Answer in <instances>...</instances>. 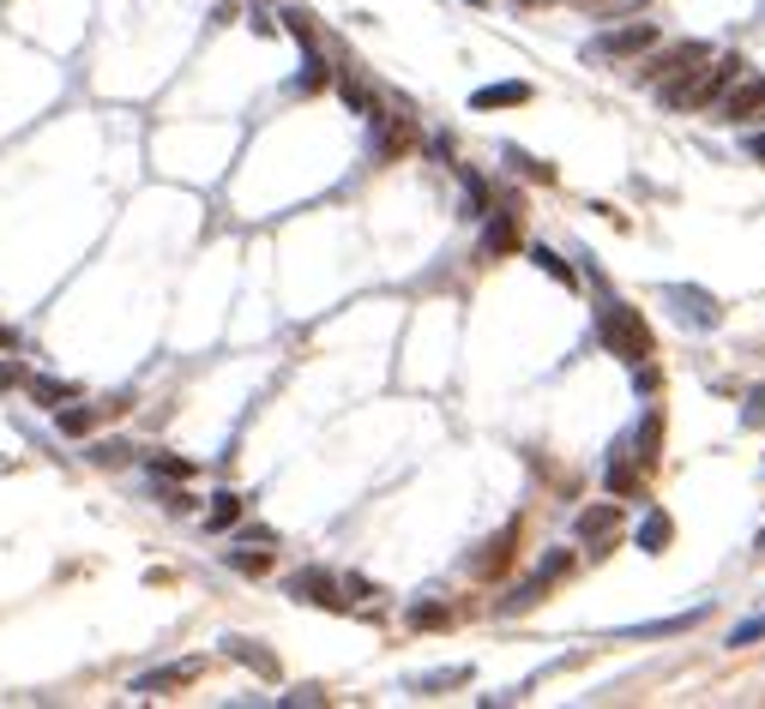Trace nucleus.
Returning a JSON list of instances; mask_svg holds the SVG:
<instances>
[{
  "label": "nucleus",
  "mask_w": 765,
  "mask_h": 709,
  "mask_svg": "<svg viewBox=\"0 0 765 709\" xmlns=\"http://www.w3.org/2000/svg\"><path fill=\"white\" fill-rule=\"evenodd\" d=\"M241 511H248V499L241 494H211V511H206V530H236Z\"/></svg>",
  "instance_id": "obj_19"
},
{
  "label": "nucleus",
  "mask_w": 765,
  "mask_h": 709,
  "mask_svg": "<svg viewBox=\"0 0 765 709\" xmlns=\"http://www.w3.org/2000/svg\"><path fill=\"white\" fill-rule=\"evenodd\" d=\"M7 350H19V331H7V325H0V355H7Z\"/></svg>",
  "instance_id": "obj_35"
},
{
  "label": "nucleus",
  "mask_w": 765,
  "mask_h": 709,
  "mask_svg": "<svg viewBox=\"0 0 765 709\" xmlns=\"http://www.w3.org/2000/svg\"><path fill=\"white\" fill-rule=\"evenodd\" d=\"M199 674H206V662H199V655H187V662H170V667H151V674L133 679V698H170V691L194 686Z\"/></svg>",
  "instance_id": "obj_5"
},
{
  "label": "nucleus",
  "mask_w": 765,
  "mask_h": 709,
  "mask_svg": "<svg viewBox=\"0 0 765 709\" xmlns=\"http://www.w3.org/2000/svg\"><path fill=\"white\" fill-rule=\"evenodd\" d=\"M669 535H675V523H669V511H645V523H640V535H633V541H640V553H663V547H669Z\"/></svg>",
  "instance_id": "obj_17"
},
{
  "label": "nucleus",
  "mask_w": 765,
  "mask_h": 709,
  "mask_svg": "<svg viewBox=\"0 0 765 709\" xmlns=\"http://www.w3.org/2000/svg\"><path fill=\"white\" fill-rule=\"evenodd\" d=\"M754 547H759V553H765V530H759V541H754Z\"/></svg>",
  "instance_id": "obj_37"
},
{
  "label": "nucleus",
  "mask_w": 765,
  "mask_h": 709,
  "mask_svg": "<svg viewBox=\"0 0 765 709\" xmlns=\"http://www.w3.org/2000/svg\"><path fill=\"white\" fill-rule=\"evenodd\" d=\"M284 31H289V36H296V43H302V48H308V43H314V24H308V12H302V7H289V12H284Z\"/></svg>",
  "instance_id": "obj_29"
},
{
  "label": "nucleus",
  "mask_w": 765,
  "mask_h": 709,
  "mask_svg": "<svg viewBox=\"0 0 765 709\" xmlns=\"http://www.w3.org/2000/svg\"><path fill=\"white\" fill-rule=\"evenodd\" d=\"M615 523H621L615 506H584L579 511V535L584 541H609V535H615Z\"/></svg>",
  "instance_id": "obj_18"
},
{
  "label": "nucleus",
  "mask_w": 765,
  "mask_h": 709,
  "mask_svg": "<svg viewBox=\"0 0 765 709\" xmlns=\"http://www.w3.org/2000/svg\"><path fill=\"white\" fill-rule=\"evenodd\" d=\"M465 679H470V667H440V674L411 679V691H416V698H440L446 686H465Z\"/></svg>",
  "instance_id": "obj_20"
},
{
  "label": "nucleus",
  "mask_w": 765,
  "mask_h": 709,
  "mask_svg": "<svg viewBox=\"0 0 765 709\" xmlns=\"http://www.w3.org/2000/svg\"><path fill=\"white\" fill-rule=\"evenodd\" d=\"M229 572H241V577H265L272 572V553H229Z\"/></svg>",
  "instance_id": "obj_26"
},
{
  "label": "nucleus",
  "mask_w": 765,
  "mask_h": 709,
  "mask_svg": "<svg viewBox=\"0 0 765 709\" xmlns=\"http://www.w3.org/2000/svg\"><path fill=\"white\" fill-rule=\"evenodd\" d=\"M24 373H31V367H24V361H12V350H7V355H0V391L24 385Z\"/></svg>",
  "instance_id": "obj_32"
},
{
  "label": "nucleus",
  "mask_w": 765,
  "mask_h": 709,
  "mask_svg": "<svg viewBox=\"0 0 765 709\" xmlns=\"http://www.w3.org/2000/svg\"><path fill=\"white\" fill-rule=\"evenodd\" d=\"M706 55H711L706 43H675L669 55H657L652 67H645V79L657 85V79H669V73H693V67H706Z\"/></svg>",
  "instance_id": "obj_9"
},
{
  "label": "nucleus",
  "mask_w": 765,
  "mask_h": 709,
  "mask_svg": "<svg viewBox=\"0 0 765 709\" xmlns=\"http://www.w3.org/2000/svg\"><path fill=\"white\" fill-rule=\"evenodd\" d=\"M458 180H465V217H489V180L477 169H458Z\"/></svg>",
  "instance_id": "obj_23"
},
{
  "label": "nucleus",
  "mask_w": 765,
  "mask_h": 709,
  "mask_svg": "<svg viewBox=\"0 0 765 709\" xmlns=\"http://www.w3.org/2000/svg\"><path fill=\"white\" fill-rule=\"evenodd\" d=\"M513 541H518V523H506V530L494 535V541H482V553L470 560V572H477V577H494V572H506V565H513Z\"/></svg>",
  "instance_id": "obj_10"
},
{
  "label": "nucleus",
  "mask_w": 765,
  "mask_h": 709,
  "mask_svg": "<svg viewBox=\"0 0 765 709\" xmlns=\"http://www.w3.org/2000/svg\"><path fill=\"white\" fill-rule=\"evenodd\" d=\"M765 638V613H754V620H742L730 631V650H747V643H759Z\"/></svg>",
  "instance_id": "obj_28"
},
{
  "label": "nucleus",
  "mask_w": 765,
  "mask_h": 709,
  "mask_svg": "<svg viewBox=\"0 0 765 709\" xmlns=\"http://www.w3.org/2000/svg\"><path fill=\"white\" fill-rule=\"evenodd\" d=\"M284 704H326V691H320V686H302V691H289Z\"/></svg>",
  "instance_id": "obj_34"
},
{
  "label": "nucleus",
  "mask_w": 765,
  "mask_h": 709,
  "mask_svg": "<svg viewBox=\"0 0 765 709\" xmlns=\"http://www.w3.org/2000/svg\"><path fill=\"white\" fill-rule=\"evenodd\" d=\"M91 463H103V469H121V463H133V445H127V440H97V445H91Z\"/></svg>",
  "instance_id": "obj_25"
},
{
  "label": "nucleus",
  "mask_w": 765,
  "mask_h": 709,
  "mask_svg": "<svg viewBox=\"0 0 765 709\" xmlns=\"http://www.w3.org/2000/svg\"><path fill=\"white\" fill-rule=\"evenodd\" d=\"M289 596H296V601H308V608H331V613L343 608L338 577L320 572V565H308V572H296V577H289Z\"/></svg>",
  "instance_id": "obj_6"
},
{
  "label": "nucleus",
  "mask_w": 765,
  "mask_h": 709,
  "mask_svg": "<svg viewBox=\"0 0 765 709\" xmlns=\"http://www.w3.org/2000/svg\"><path fill=\"white\" fill-rule=\"evenodd\" d=\"M404 145H411V121H398V126L380 133V157H392V151H404Z\"/></svg>",
  "instance_id": "obj_31"
},
{
  "label": "nucleus",
  "mask_w": 765,
  "mask_h": 709,
  "mask_svg": "<svg viewBox=\"0 0 765 709\" xmlns=\"http://www.w3.org/2000/svg\"><path fill=\"white\" fill-rule=\"evenodd\" d=\"M742 428H765V385L747 391V409H742Z\"/></svg>",
  "instance_id": "obj_30"
},
{
  "label": "nucleus",
  "mask_w": 765,
  "mask_h": 709,
  "mask_svg": "<svg viewBox=\"0 0 765 709\" xmlns=\"http://www.w3.org/2000/svg\"><path fill=\"white\" fill-rule=\"evenodd\" d=\"M597 343L615 361H627V367H652V355H657V337H652V325H645V313L627 301L597 307Z\"/></svg>",
  "instance_id": "obj_1"
},
{
  "label": "nucleus",
  "mask_w": 765,
  "mask_h": 709,
  "mask_svg": "<svg viewBox=\"0 0 765 709\" xmlns=\"http://www.w3.org/2000/svg\"><path fill=\"white\" fill-rule=\"evenodd\" d=\"M742 73H747V60H742V55H723L718 67H699V73H693V85H687V109H706V102H718L723 90L742 79Z\"/></svg>",
  "instance_id": "obj_4"
},
{
  "label": "nucleus",
  "mask_w": 765,
  "mask_h": 709,
  "mask_svg": "<svg viewBox=\"0 0 765 709\" xmlns=\"http://www.w3.org/2000/svg\"><path fill=\"white\" fill-rule=\"evenodd\" d=\"M747 151H754V157L765 163V133H754V139H747Z\"/></svg>",
  "instance_id": "obj_36"
},
{
  "label": "nucleus",
  "mask_w": 765,
  "mask_h": 709,
  "mask_svg": "<svg viewBox=\"0 0 765 709\" xmlns=\"http://www.w3.org/2000/svg\"><path fill=\"white\" fill-rule=\"evenodd\" d=\"M518 247V211H494L482 223V253H513Z\"/></svg>",
  "instance_id": "obj_15"
},
{
  "label": "nucleus",
  "mask_w": 765,
  "mask_h": 709,
  "mask_svg": "<svg viewBox=\"0 0 765 709\" xmlns=\"http://www.w3.org/2000/svg\"><path fill=\"white\" fill-rule=\"evenodd\" d=\"M663 295L675 301V319H681V325H693V331H718V325H723V307H718V295L693 289V283H669Z\"/></svg>",
  "instance_id": "obj_2"
},
{
  "label": "nucleus",
  "mask_w": 765,
  "mask_h": 709,
  "mask_svg": "<svg viewBox=\"0 0 765 709\" xmlns=\"http://www.w3.org/2000/svg\"><path fill=\"white\" fill-rule=\"evenodd\" d=\"M518 102H531V85L525 79H506V85H482L477 97H470V109H518Z\"/></svg>",
  "instance_id": "obj_13"
},
{
  "label": "nucleus",
  "mask_w": 765,
  "mask_h": 709,
  "mask_svg": "<svg viewBox=\"0 0 765 709\" xmlns=\"http://www.w3.org/2000/svg\"><path fill=\"white\" fill-rule=\"evenodd\" d=\"M331 85V67H326V60H320V48H302V79H296V90H326Z\"/></svg>",
  "instance_id": "obj_22"
},
{
  "label": "nucleus",
  "mask_w": 765,
  "mask_h": 709,
  "mask_svg": "<svg viewBox=\"0 0 765 709\" xmlns=\"http://www.w3.org/2000/svg\"><path fill=\"white\" fill-rule=\"evenodd\" d=\"M567 572H572V553H548L537 572H531L525 584H518L513 596L501 601V613H525V608H537V601L548 596V584H555V577H567Z\"/></svg>",
  "instance_id": "obj_3"
},
{
  "label": "nucleus",
  "mask_w": 765,
  "mask_h": 709,
  "mask_svg": "<svg viewBox=\"0 0 765 709\" xmlns=\"http://www.w3.org/2000/svg\"><path fill=\"white\" fill-rule=\"evenodd\" d=\"M446 620H452V613H446L440 601H416V608H411V625H416V631H440Z\"/></svg>",
  "instance_id": "obj_27"
},
{
  "label": "nucleus",
  "mask_w": 765,
  "mask_h": 709,
  "mask_svg": "<svg viewBox=\"0 0 765 709\" xmlns=\"http://www.w3.org/2000/svg\"><path fill=\"white\" fill-rule=\"evenodd\" d=\"M657 43V24H621V31H603L584 55H645Z\"/></svg>",
  "instance_id": "obj_7"
},
{
  "label": "nucleus",
  "mask_w": 765,
  "mask_h": 709,
  "mask_svg": "<svg viewBox=\"0 0 765 709\" xmlns=\"http://www.w3.org/2000/svg\"><path fill=\"white\" fill-rule=\"evenodd\" d=\"M97 416H103L97 403H85V409H79V397H73V403H61L55 428L67 433V440H91V433H97Z\"/></svg>",
  "instance_id": "obj_16"
},
{
  "label": "nucleus",
  "mask_w": 765,
  "mask_h": 709,
  "mask_svg": "<svg viewBox=\"0 0 765 709\" xmlns=\"http://www.w3.org/2000/svg\"><path fill=\"white\" fill-rule=\"evenodd\" d=\"M24 397L43 403V409H61V403L79 397V385H73V379H48V373H24Z\"/></svg>",
  "instance_id": "obj_11"
},
{
  "label": "nucleus",
  "mask_w": 765,
  "mask_h": 709,
  "mask_svg": "<svg viewBox=\"0 0 765 709\" xmlns=\"http://www.w3.org/2000/svg\"><path fill=\"white\" fill-rule=\"evenodd\" d=\"M151 475H163V481H194V463L187 457H175V451H151Z\"/></svg>",
  "instance_id": "obj_24"
},
{
  "label": "nucleus",
  "mask_w": 765,
  "mask_h": 709,
  "mask_svg": "<svg viewBox=\"0 0 765 709\" xmlns=\"http://www.w3.org/2000/svg\"><path fill=\"white\" fill-rule=\"evenodd\" d=\"M711 608H687V613H669V620H645V625H627L621 638H675V631H693Z\"/></svg>",
  "instance_id": "obj_14"
},
{
  "label": "nucleus",
  "mask_w": 765,
  "mask_h": 709,
  "mask_svg": "<svg viewBox=\"0 0 765 709\" xmlns=\"http://www.w3.org/2000/svg\"><path fill=\"white\" fill-rule=\"evenodd\" d=\"M506 157L518 163V175H531V180H555V169H548V163H537V157H525V151H506Z\"/></svg>",
  "instance_id": "obj_33"
},
{
  "label": "nucleus",
  "mask_w": 765,
  "mask_h": 709,
  "mask_svg": "<svg viewBox=\"0 0 765 709\" xmlns=\"http://www.w3.org/2000/svg\"><path fill=\"white\" fill-rule=\"evenodd\" d=\"M531 265H537V270H548V277H555L560 289H579V277H572V265L560 259L555 247H531Z\"/></svg>",
  "instance_id": "obj_21"
},
{
  "label": "nucleus",
  "mask_w": 765,
  "mask_h": 709,
  "mask_svg": "<svg viewBox=\"0 0 765 709\" xmlns=\"http://www.w3.org/2000/svg\"><path fill=\"white\" fill-rule=\"evenodd\" d=\"M223 655H229V662H241V667H253L260 679H277V655L260 650L253 638H223Z\"/></svg>",
  "instance_id": "obj_12"
},
{
  "label": "nucleus",
  "mask_w": 765,
  "mask_h": 709,
  "mask_svg": "<svg viewBox=\"0 0 765 709\" xmlns=\"http://www.w3.org/2000/svg\"><path fill=\"white\" fill-rule=\"evenodd\" d=\"M718 109H723V121H754V114H765V79H735L730 97H718Z\"/></svg>",
  "instance_id": "obj_8"
}]
</instances>
